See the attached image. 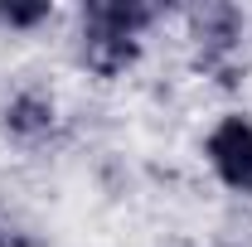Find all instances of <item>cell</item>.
I'll return each instance as SVG.
<instances>
[{"mask_svg": "<svg viewBox=\"0 0 252 247\" xmlns=\"http://www.w3.org/2000/svg\"><path fill=\"white\" fill-rule=\"evenodd\" d=\"M165 10L151 0H88L73 15V63L93 83H126L146 54Z\"/></svg>", "mask_w": 252, "mask_h": 247, "instance_id": "cell-1", "label": "cell"}, {"mask_svg": "<svg viewBox=\"0 0 252 247\" xmlns=\"http://www.w3.org/2000/svg\"><path fill=\"white\" fill-rule=\"evenodd\" d=\"M185 49L199 83L238 93L252 73V10L228 0H204L185 10Z\"/></svg>", "mask_w": 252, "mask_h": 247, "instance_id": "cell-2", "label": "cell"}, {"mask_svg": "<svg viewBox=\"0 0 252 247\" xmlns=\"http://www.w3.org/2000/svg\"><path fill=\"white\" fill-rule=\"evenodd\" d=\"M68 131V112H63V97L49 83H15L10 93L0 97V141L10 151H54Z\"/></svg>", "mask_w": 252, "mask_h": 247, "instance_id": "cell-3", "label": "cell"}, {"mask_svg": "<svg viewBox=\"0 0 252 247\" xmlns=\"http://www.w3.org/2000/svg\"><path fill=\"white\" fill-rule=\"evenodd\" d=\"M199 160L209 170V180L228 194L252 204V112L248 107H228L199 136Z\"/></svg>", "mask_w": 252, "mask_h": 247, "instance_id": "cell-4", "label": "cell"}, {"mask_svg": "<svg viewBox=\"0 0 252 247\" xmlns=\"http://www.w3.org/2000/svg\"><path fill=\"white\" fill-rule=\"evenodd\" d=\"M59 20V5L49 0H0V34L10 39H30V34L49 30Z\"/></svg>", "mask_w": 252, "mask_h": 247, "instance_id": "cell-5", "label": "cell"}]
</instances>
